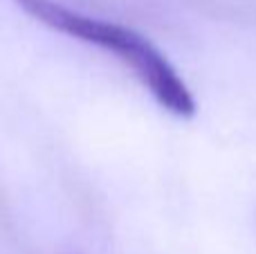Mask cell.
I'll list each match as a JSON object with an SVG mask.
<instances>
[{"label":"cell","mask_w":256,"mask_h":254,"mask_svg":"<svg viewBox=\"0 0 256 254\" xmlns=\"http://www.w3.org/2000/svg\"><path fill=\"white\" fill-rule=\"evenodd\" d=\"M14 2L50 30L97 48L112 50L115 56H120L135 72V76L148 88V92L164 110L178 117H191L196 112V102L176 68L148 38L132 32L130 27L86 16L56 0H14Z\"/></svg>","instance_id":"cell-1"},{"label":"cell","mask_w":256,"mask_h":254,"mask_svg":"<svg viewBox=\"0 0 256 254\" xmlns=\"http://www.w3.org/2000/svg\"><path fill=\"white\" fill-rule=\"evenodd\" d=\"M63 254H74V252H63Z\"/></svg>","instance_id":"cell-2"}]
</instances>
